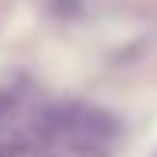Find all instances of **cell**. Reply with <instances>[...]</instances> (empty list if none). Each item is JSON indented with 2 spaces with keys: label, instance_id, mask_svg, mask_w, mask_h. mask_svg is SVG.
<instances>
[{
  "label": "cell",
  "instance_id": "obj_1",
  "mask_svg": "<svg viewBox=\"0 0 157 157\" xmlns=\"http://www.w3.org/2000/svg\"><path fill=\"white\" fill-rule=\"evenodd\" d=\"M0 157H14V147H0Z\"/></svg>",
  "mask_w": 157,
  "mask_h": 157
}]
</instances>
